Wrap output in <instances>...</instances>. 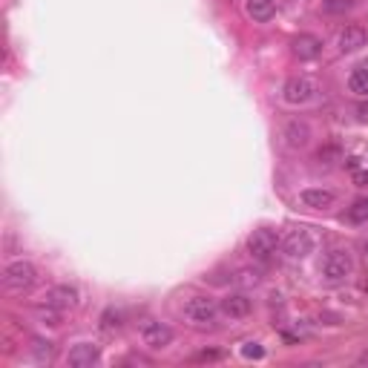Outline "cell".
<instances>
[{
	"label": "cell",
	"mask_w": 368,
	"mask_h": 368,
	"mask_svg": "<svg viewBox=\"0 0 368 368\" xmlns=\"http://www.w3.org/2000/svg\"><path fill=\"white\" fill-rule=\"evenodd\" d=\"M362 248H365V256H368V239H365V245H362Z\"/></svg>",
	"instance_id": "24"
},
{
	"label": "cell",
	"mask_w": 368,
	"mask_h": 368,
	"mask_svg": "<svg viewBox=\"0 0 368 368\" xmlns=\"http://www.w3.org/2000/svg\"><path fill=\"white\" fill-rule=\"evenodd\" d=\"M46 305H55L58 311H67V308H75L78 305V288L75 285H55L46 294Z\"/></svg>",
	"instance_id": "11"
},
{
	"label": "cell",
	"mask_w": 368,
	"mask_h": 368,
	"mask_svg": "<svg viewBox=\"0 0 368 368\" xmlns=\"http://www.w3.org/2000/svg\"><path fill=\"white\" fill-rule=\"evenodd\" d=\"M337 43H340V50H343V52H357L360 46H365V29L351 23V26H345V29L340 32Z\"/></svg>",
	"instance_id": "14"
},
{
	"label": "cell",
	"mask_w": 368,
	"mask_h": 368,
	"mask_svg": "<svg viewBox=\"0 0 368 368\" xmlns=\"http://www.w3.org/2000/svg\"><path fill=\"white\" fill-rule=\"evenodd\" d=\"M348 219H351L354 224L368 222V196H360V199L351 202V207H348Z\"/></svg>",
	"instance_id": "17"
},
{
	"label": "cell",
	"mask_w": 368,
	"mask_h": 368,
	"mask_svg": "<svg viewBox=\"0 0 368 368\" xmlns=\"http://www.w3.org/2000/svg\"><path fill=\"white\" fill-rule=\"evenodd\" d=\"M98 360H101V351H98V345H92V343H78L69 351V365L72 368H92Z\"/></svg>",
	"instance_id": "9"
},
{
	"label": "cell",
	"mask_w": 368,
	"mask_h": 368,
	"mask_svg": "<svg viewBox=\"0 0 368 368\" xmlns=\"http://www.w3.org/2000/svg\"><path fill=\"white\" fill-rule=\"evenodd\" d=\"M314 96H316V81H311V78H305V75L288 78L285 86H282V98H285L288 104H294V107L314 101Z\"/></svg>",
	"instance_id": "6"
},
{
	"label": "cell",
	"mask_w": 368,
	"mask_h": 368,
	"mask_svg": "<svg viewBox=\"0 0 368 368\" xmlns=\"http://www.w3.org/2000/svg\"><path fill=\"white\" fill-rule=\"evenodd\" d=\"M357 113H360V121H368V104H362Z\"/></svg>",
	"instance_id": "23"
},
{
	"label": "cell",
	"mask_w": 368,
	"mask_h": 368,
	"mask_svg": "<svg viewBox=\"0 0 368 368\" xmlns=\"http://www.w3.org/2000/svg\"><path fill=\"white\" fill-rule=\"evenodd\" d=\"M302 205L305 207H311V210H328L334 202H337V196L331 193V190H326V188H308V190H302Z\"/></svg>",
	"instance_id": "13"
},
{
	"label": "cell",
	"mask_w": 368,
	"mask_h": 368,
	"mask_svg": "<svg viewBox=\"0 0 368 368\" xmlns=\"http://www.w3.org/2000/svg\"><path fill=\"white\" fill-rule=\"evenodd\" d=\"M35 357H38V360H50V357H52V345L38 340V343H35Z\"/></svg>",
	"instance_id": "22"
},
{
	"label": "cell",
	"mask_w": 368,
	"mask_h": 368,
	"mask_svg": "<svg viewBox=\"0 0 368 368\" xmlns=\"http://www.w3.org/2000/svg\"><path fill=\"white\" fill-rule=\"evenodd\" d=\"M219 308H222V314L230 316V319H245V316L253 311V302H251L245 294H230V297L222 299Z\"/></svg>",
	"instance_id": "10"
},
{
	"label": "cell",
	"mask_w": 368,
	"mask_h": 368,
	"mask_svg": "<svg viewBox=\"0 0 368 368\" xmlns=\"http://www.w3.org/2000/svg\"><path fill=\"white\" fill-rule=\"evenodd\" d=\"M348 89L354 96H368V64L354 67V72L348 75Z\"/></svg>",
	"instance_id": "16"
},
{
	"label": "cell",
	"mask_w": 368,
	"mask_h": 368,
	"mask_svg": "<svg viewBox=\"0 0 368 368\" xmlns=\"http://www.w3.org/2000/svg\"><path fill=\"white\" fill-rule=\"evenodd\" d=\"M314 248H316V239H314L311 230H305V227L288 230V236L282 239V251H285L288 259H305V256L314 253Z\"/></svg>",
	"instance_id": "4"
},
{
	"label": "cell",
	"mask_w": 368,
	"mask_h": 368,
	"mask_svg": "<svg viewBox=\"0 0 368 368\" xmlns=\"http://www.w3.org/2000/svg\"><path fill=\"white\" fill-rule=\"evenodd\" d=\"M245 12H248L256 23H265V21H270V18L276 15V4H273V0H248Z\"/></svg>",
	"instance_id": "15"
},
{
	"label": "cell",
	"mask_w": 368,
	"mask_h": 368,
	"mask_svg": "<svg viewBox=\"0 0 368 368\" xmlns=\"http://www.w3.org/2000/svg\"><path fill=\"white\" fill-rule=\"evenodd\" d=\"M282 138H285V144H288L291 150H302V147H308V142H311V124L302 121V118H291V121L285 124V130H282Z\"/></svg>",
	"instance_id": "8"
},
{
	"label": "cell",
	"mask_w": 368,
	"mask_h": 368,
	"mask_svg": "<svg viewBox=\"0 0 368 368\" xmlns=\"http://www.w3.org/2000/svg\"><path fill=\"white\" fill-rule=\"evenodd\" d=\"M291 52L299 58V61H314L319 52H322V40L316 35H299L294 38L291 43Z\"/></svg>",
	"instance_id": "12"
},
{
	"label": "cell",
	"mask_w": 368,
	"mask_h": 368,
	"mask_svg": "<svg viewBox=\"0 0 368 368\" xmlns=\"http://www.w3.org/2000/svg\"><path fill=\"white\" fill-rule=\"evenodd\" d=\"M354 9V0H322V12L326 15H345Z\"/></svg>",
	"instance_id": "19"
},
{
	"label": "cell",
	"mask_w": 368,
	"mask_h": 368,
	"mask_svg": "<svg viewBox=\"0 0 368 368\" xmlns=\"http://www.w3.org/2000/svg\"><path fill=\"white\" fill-rule=\"evenodd\" d=\"M35 282H38V268H35L32 262L15 259V262L6 265V270H4V285H6L9 291L23 294V291L35 288Z\"/></svg>",
	"instance_id": "1"
},
{
	"label": "cell",
	"mask_w": 368,
	"mask_h": 368,
	"mask_svg": "<svg viewBox=\"0 0 368 368\" xmlns=\"http://www.w3.org/2000/svg\"><path fill=\"white\" fill-rule=\"evenodd\" d=\"M242 354H245L248 360H262V357H265V348H262L259 343H245Z\"/></svg>",
	"instance_id": "20"
},
{
	"label": "cell",
	"mask_w": 368,
	"mask_h": 368,
	"mask_svg": "<svg viewBox=\"0 0 368 368\" xmlns=\"http://www.w3.org/2000/svg\"><path fill=\"white\" fill-rule=\"evenodd\" d=\"M104 328H107V331L121 328V311H107V314H104Z\"/></svg>",
	"instance_id": "21"
},
{
	"label": "cell",
	"mask_w": 368,
	"mask_h": 368,
	"mask_svg": "<svg viewBox=\"0 0 368 368\" xmlns=\"http://www.w3.org/2000/svg\"><path fill=\"white\" fill-rule=\"evenodd\" d=\"M142 343L147 348H153V351H161V348H167L173 343V328L167 326V322L150 319V322H144V326H142Z\"/></svg>",
	"instance_id": "7"
},
{
	"label": "cell",
	"mask_w": 368,
	"mask_h": 368,
	"mask_svg": "<svg viewBox=\"0 0 368 368\" xmlns=\"http://www.w3.org/2000/svg\"><path fill=\"white\" fill-rule=\"evenodd\" d=\"M280 245H282L280 236H276L273 230H268V227H259V230H253V234L248 236V251L259 262L273 259V253H276V248H280Z\"/></svg>",
	"instance_id": "5"
},
{
	"label": "cell",
	"mask_w": 368,
	"mask_h": 368,
	"mask_svg": "<svg viewBox=\"0 0 368 368\" xmlns=\"http://www.w3.org/2000/svg\"><path fill=\"white\" fill-rule=\"evenodd\" d=\"M219 311H222V308H219L213 299H207V297H193V299H188V305H184V316H188L193 326H199V328L216 326Z\"/></svg>",
	"instance_id": "2"
},
{
	"label": "cell",
	"mask_w": 368,
	"mask_h": 368,
	"mask_svg": "<svg viewBox=\"0 0 368 368\" xmlns=\"http://www.w3.org/2000/svg\"><path fill=\"white\" fill-rule=\"evenodd\" d=\"M354 270V259L348 251L337 248L326 256V262H322V276H326V282H345L348 276Z\"/></svg>",
	"instance_id": "3"
},
{
	"label": "cell",
	"mask_w": 368,
	"mask_h": 368,
	"mask_svg": "<svg viewBox=\"0 0 368 368\" xmlns=\"http://www.w3.org/2000/svg\"><path fill=\"white\" fill-rule=\"evenodd\" d=\"M262 282V273L256 270V268H242L239 273H236V285L239 288H256Z\"/></svg>",
	"instance_id": "18"
}]
</instances>
